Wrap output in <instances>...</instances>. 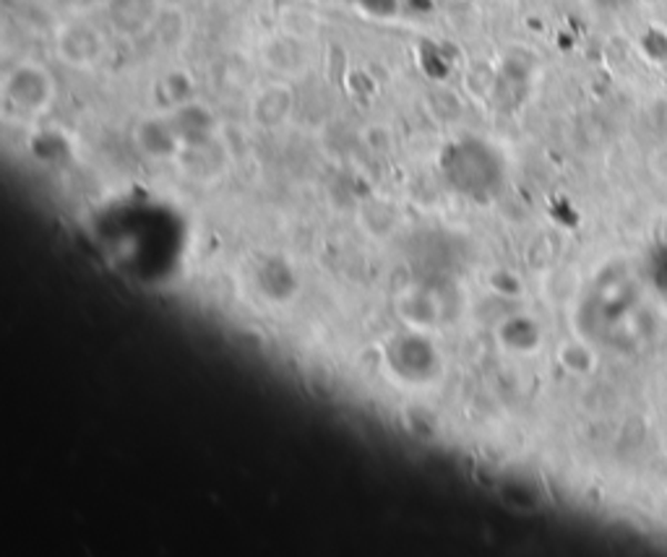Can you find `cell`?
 <instances>
[{"mask_svg":"<svg viewBox=\"0 0 667 557\" xmlns=\"http://www.w3.org/2000/svg\"><path fill=\"white\" fill-rule=\"evenodd\" d=\"M560 365H566L572 373L587 375L597 367V355L587 344L568 342L566 346H560Z\"/></svg>","mask_w":667,"mask_h":557,"instance_id":"6da1fadb","label":"cell"},{"mask_svg":"<svg viewBox=\"0 0 667 557\" xmlns=\"http://www.w3.org/2000/svg\"><path fill=\"white\" fill-rule=\"evenodd\" d=\"M649 172L651 178L659 180V183H667V144L657 146L655 152L649 154Z\"/></svg>","mask_w":667,"mask_h":557,"instance_id":"7a4b0ae2","label":"cell"}]
</instances>
